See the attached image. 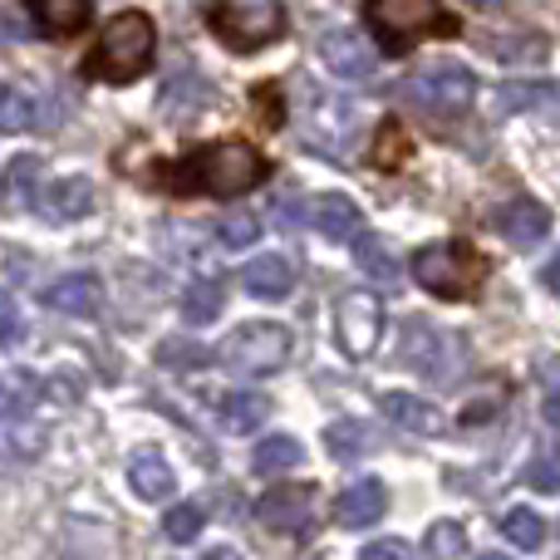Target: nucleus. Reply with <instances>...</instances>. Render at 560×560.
<instances>
[{"label": "nucleus", "instance_id": "1", "mask_svg": "<svg viewBox=\"0 0 560 560\" xmlns=\"http://www.w3.org/2000/svg\"><path fill=\"white\" fill-rule=\"evenodd\" d=\"M266 177V158L242 138L197 148L192 158H183L177 167H163L167 192H202V197H242Z\"/></svg>", "mask_w": 560, "mask_h": 560}, {"label": "nucleus", "instance_id": "2", "mask_svg": "<svg viewBox=\"0 0 560 560\" xmlns=\"http://www.w3.org/2000/svg\"><path fill=\"white\" fill-rule=\"evenodd\" d=\"M153 45H158V30L143 10H124L104 25L98 35L94 55H89V74L104 79V84H133L153 69Z\"/></svg>", "mask_w": 560, "mask_h": 560}, {"label": "nucleus", "instance_id": "3", "mask_svg": "<svg viewBox=\"0 0 560 560\" xmlns=\"http://www.w3.org/2000/svg\"><path fill=\"white\" fill-rule=\"evenodd\" d=\"M413 280L438 300H472L487 280V256L467 242H428L413 252Z\"/></svg>", "mask_w": 560, "mask_h": 560}, {"label": "nucleus", "instance_id": "4", "mask_svg": "<svg viewBox=\"0 0 560 560\" xmlns=\"http://www.w3.org/2000/svg\"><path fill=\"white\" fill-rule=\"evenodd\" d=\"M369 20H374V30H378L388 55H404V49L418 45V39L463 35V25H457L438 0H369Z\"/></svg>", "mask_w": 560, "mask_h": 560}, {"label": "nucleus", "instance_id": "5", "mask_svg": "<svg viewBox=\"0 0 560 560\" xmlns=\"http://www.w3.org/2000/svg\"><path fill=\"white\" fill-rule=\"evenodd\" d=\"M398 94L413 108H423L428 118H463L477 98V74L467 65H453V59H438V65H423L398 84Z\"/></svg>", "mask_w": 560, "mask_h": 560}, {"label": "nucleus", "instance_id": "6", "mask_svg": "<svg viewBox=\"0 0 560 560\" xmlns=\"http://www.w3.org/2000/svg\"><path fill=\"white\" fill-rule=\"evenodd\" d=\"M217 359H222L232 374H246V378L276 374V369H285V359H290V329L271 325V319L242 325V329H232V335L222 339Z\"/></svg>", "mask_w": 560, "mask_h": 560}, {"label": "nucleus", "instance_id": "7", "mask_svg": "<svg viewBox=\"0 0 560 560\" xmlns=\"http://www.w3.org/2000/svg\"><path fill=\"white\" fill-rule=\"evenodd\" d=\"M212 30L232 49L252 55V49H266L271 39H280V30H285V5H280V0H217Z\"/></svg>", "mask_w": 560, "mask_h": 560}, {"label": "nucleus", "instance_id": "8", "mask_svg": "<svg viewBox=\"0 0 560 560\" xmlns=\"http://www.w3.org/2000/svg\"><path fill=\"white\" fill-rule=\"evenodd\" d=\"M404 364L428 374L433 384H453L467 364V339H457L453 329H433L423 319H413L404 335Z\"/></svg>", "mask_w": 560, "mask_h": 560}, {"label": "nucleus", "instance_id": "9", "mask_svg": "<svg viewBox=\"0 0 560 560\" xmlns=\"http://www.w3.org/2000/svg\"><path fill=\"white\" fill-rule=\"evenodd\" d=\"M335 335L349 359H369L384 335V300L374 290H345L335 305Z\"/></svg>", "mask_w": 560, "mask_h": 560}, {"label": "nucleus", "instance_id": "10", "mask_svg": "<svg viewBox=\"0 0 560 560\" xmlns=\"http://www.w3.org/2000/svg\"><path fill=\"white\" fill-rule=\"evenodd\" d=\"M256 516H261L266 532H280V536L310 532V522H315V487H310V482L271 487V492L256 502Z\"/></svg>", "mask_w": 560, "mask_h": 560}, {"label": "nucleus", "instance_id": "11", "mask_svg": "<svg viewBox=\"0 0 560 560\" xmlns=\"http://www.w3.org/2000/svg\"><path fill=\"white\" fill-rule=\"evenodd\" d=\"M319 59H325V69L335 79H369L378 69V49L359 30H329L319 39Z\"/></svg>", "mask_w": 560, "mask_h": 560}, {"label": "nucleus", "instance_id": "12", "mask_svg": "<svg viewBox=\"0 0 560 560\" xmlns=\"http://www.w3.org/2000/svg\"><path fill=\"white\" fill-rule=\"evenodd\" d=\"M45 447H49L45 423H35V418H25V413H0V472L39 463Z\"/></svg>", "mask_w": 560, "mask_h": 560}, {"label": "nucleus", "instance_id": "13", "mask_svg": "<svg viewBox=\"0 0 560 560\" xmlns=\"http://www.w3.org/2000/svg\"><path fill=\"white\" fill-rule=\"evenodd\" d=\"M310 226H315L325 242H359V232H364V212H359V202H349L345 192H319L310 197Z\"/></svg>", "mask_w": 560, "mask_h": 560}, {"label": "nucleus", "instance_id": "14", "mask_svg": "<svg viewBox=\"0 0 560 560\" xmlns=\"http://www.w3.org/2000/svg\"><path fill=\"white\" fill-rule=\"evenodd\" d=\"M35 207H39V217H45V222H79V217L94 212V183H89V177H79V173L55 177V183L39 192Z\"/></svg>", "mask_w": 560, "mask_h": 560}, {"label": "nucleus", "instance_id": "15", "mask_svg": "<svg viewBox=\"0 0 560 560\" xmlns=\"http://www.w3.org/2000/svg\"><path fill=\"white\" fill-rule=\"evenodd\" d=\"M45 305H49V310H59V315L94 319L98 310H104V285H98V276H89V271L59 276L55 285L45 290Z\"/></svg>", "mask_w": 560, "mask_h": 560}, {"label": "nucleus", "instance_id": "16", "mask_svg": "<svg viewBox=\"0 0 560 560\" xmlns=\"http://www.w3.org/2000/svg\"><path fill=\"white\" fill-rule=\"evenodd\" d=\"M384 512H388V492H384V482H374V477H364V482L345 487V492L335 497V522L349 526V532L374 526Z\"/></svg>", "mask_w": 560, "mask_h": 560}, {"label": "nucleus", "instance_id": "17", "mask_svg": "<svg viewBox=\"0 0 560 560\" xmlns=\"http://www.w3.org/2000/svg\"><path fill=\"white\" fill-rule=\"evenodd\" d=\"M378 413L388 418V423L394 428H404V433H418V438H438L447 428V418L438 413L433 404H428V398H418V394H384L378 398Z\"/></svg>", "mask_w": 560, "mask_h": 560}, {"label": "nucleus", "instance_id": "18", "mask_svg": "<svg viewBox=\"0 0 560 560\" xmlns=\"http://www.w3.org/2000/svg\"><path fill=\"white\" fill-rule=\"evenodd\" d=\"M497 232L512 246H536L551 232V212H546L536 197H516V202H506L502 212H497Z\"/></svg>", "mask_w": 560, "mask_h": 560}, {"label": "nucleus", "instance_id": "19", "mask_svg": "<svg viewBox=\"0 0 560 560\" xmlns=\"http://www.w3.org/2000/svg\"><path fill=\"white\" fill-rule=\"evenodd\" d=\"M128 487H133L143 502H167V497L177 492V477L158 447H138L133 463H128Z\"/></svg>", "mask_w": 560, "mask_h": 560}, {"label": "nucleus", "instance_id": "20", "mask_svg": "<svg viewBox=\"0 0 560 560\" xmlns=\"http://www.w3.org/2000/svg\"><path fill=\"white\" fill-rule=\"evenodd\" d=\"M497 114H546L560 124V89L556 84H502Z\"/></svg>", "mask_w": 560, "mask_h": 560}, {"label": "nucleus", "instance_id": "21", "mask_svg": "<svg viewBox=\"0 0 560 560\" xmlns=\"http://www.w3.org/2000/svg\"><path fill=\"white\" fill-rule=\"evenodd\" d=\"M242 285L252 290L256 300H285L290 285H295V266H290L285 256H256L242 271Z\"/></svg>", "mask_w": 560, "mask_h": 560}, {"label": "nucleus", "instance_id": "22", "mask_svg": "<svg viewBox=\"0 0 560 560\" xmlns=\"http://www.w3.org/2000/svg\"><path fill=\"white\" fill-rule=\"evenodd\" d=\"M325 447L339 463H359V457H369L378 447V433L369 423H359V418H339V423L325 428Z\"/></svg>", "mask_w": 560, "mask_h": 560}, {"label": "nucleus", "instance_id": "23", "mask_svg": "<svg viewBox=\"0 0 560 560\" xmlns=\"http://www.w3.org/2000/svg\"><path fill=\"white\" fill-rule=\"evenodd\" d=\"M217 418H222V428L232 438H246V433H256V428L271 418V398L266 394H226Z\"/></svg>", "mask_w": 560, "mask_h": 560}, {"label": "nucleus", "instance_id": "24", "mask_svg": "<svg viewBox=\"0 0 560 560\" xmlns=\"http://www.w3.org/2000/svg\"><path fill=\"white\" fill-rule=\"evenodd\" d=\"M25 10L49 30V35H74L89 25V0H25Z\"/></svg>", "mask_w": 560, "mask_h": 560}, {"label": "nucleus", "instance_id": "25", "mask_svg": "<svg viewBox=\"0 0 560 560\" xmlns=\"http://www.w3.org/2000/svg\"><path fill=\"white\" fill-rule=\"evenodd\" d=\"M35 177H39V158H15V163L5 167V177H0V207L5 212H25V207H35Z\"/></svg>", "mask_w": 560, "mask_h": 560}, {"label": "nucleus", "instance_id": "26", "mask_svg": "<svg viewBox=\"0 0 560 560\" xmlns=\"http://www.w3.org/2000/svg\"><path fill=\"white\" fill-rule=\"evenodd\" d=\"M300 463H305V447H300V438H290V433L266 438V443L252 453V472H261V477L290 472V467H300Z\"/></svg>", "mask_w": 560, "mask_h": 560}, {"label": "nucleus", "instance_id": "27", "mask_svg": "<svg viewBox=\"0 0 560 560\" xmlns=\"http://www.w3.org/2000/svg\"><path fill=\"white\" fill-rule=\"evenodd\" d=\"M354 261H359V271H364L369 280H378V285H394V280H398V256L388 252L384 236H364V232H359Z\"/></svg>", "mask_w": 560, "mask_h": 560}, {"label": "nucleus", "instance_id": "28", "mask_svg": "<svg viewBox=\"0 0 560 560\" xmlns=\"http://www.w3.org/2000/svg\"><path fill=\"white\" fill-rule=\"evenodd\" d=\"M222 305H226L222 280H192L183 295V319L187 325H212V319L222 315Z\"/></svg>", "mask_w": 560, "mask_h": 560}, {"label": "nucleus", "instance_id": "29", "mask_svg": "<svg viewBox=\"0 0 560 560\" xmlns=\"http://www.w3.org/2000/svg\"><path fill=\"white\" fill-rule=\"evenodd\" d=\"M477 45H482L487 55L506 59V65H526V59L546 55V35H477Z\"/></svg>", "mask_w": 560, "mask_h": 560}, {"label": "nucleus", "instance_id": "30", "mask_svg": "<svg viewBox=\"0 0 560 560\" xmlns=\"http://www.w3.org/2000/svg\"><path fill=\"white\" fill-rule=\"evenodd\" d=\"M35 124V94L20 84H0V133H25Z\"/></svg>", "mask_w": 560, "mask_h": 560}, {"label": "nucleus", "instance_id": "31", "mask_svg": "<svg viewBox=\"0 0 560 560\" xmlns=\"http://www.w3.org/2000/svg\"><path fill=\"white\" fill-rule=\"evenodd\" d=\"M502 536L512 546H522V551H541L546 546V522L532 512V506H512V512L502 516Z\"/></svg>", "mask_w": 560, "mask_h": 560}, {"label": "nucleus", "instance_id": "32", "mask_svg": "<svg viewBox=\"0 0 560 560\" xmlns=\"http://www.w3.org/2000/svg\"><path fill=\"white\" fill-rule=\"evenodd\" d=\"M39 398H45V384L35 378V369H10L5 374V404L15 408V413H30Z\"/></svg>", "mask_w": 560, "mask_h": 560}, {"label": "nucleus", "instance_id": "33", "mask_svg": "<svg viewBox=\"0 0 560 560\" xmlns=\"http://www.w3.org/2000/svg\"><path fill=\"white\" fill-rule=\"evenodd\" d=\"M197 532H202V506H197V502H177L173 512L163 516V536H167V541L187 546V541H197Z\"/></svg>", "mask_w": 560, "mask_h": 560}, {"label": "nucleus", "instance_id": "34", "mask_svg": "<svg viewBox=\"0 0 560 560\" xmlns=\"http://www.w3.org/2000/svg\"><path fill=\"white\" fill-rule=\"evenodd\" d=\"M256 236H261V217H252V212H232V217H222V226H217V242L232 246V252L252 246Z\"/></svg>", "mask_w": 560, "mask_h": 560}, {"label": "nucleus", "instance_id": "35", "mask_svg": "<svg viewBox=\"0 0 560 560\" xmlns=\"http://www.w3.org/2000/svg\"><path fill=\"white\" fill-rule=\"evenodd\" d=\"M428 551H433L438 560H463L467 532L457 522H433V526H428Z\"/></svg>", "mask_w": 560, "mask_h": 560}, {"label": "nucleus", "instance_id": "36", "mask_svg": "<svg viewBox=\"0 0 560 560\" xmlns=\"http://www.w3.org/2000/svg\"><path fill=\"white\" fill-rule=\"evenodd\" d=\"M408 158V138H404V128L388 118L384 128H378V138H374V163L378 167H398Z\"/></svg>", "mask_w": 560, "mask_h": 560}, {"label": "nucleus", "instance_id": "37", "mask_svg": "<svg viewBox=\"0 0 560 560\" xmlns=\"http://www.w3.org/2000/svg\"><path fill=\"white\" fill-rule=\"evenodd\" d=\"M20 339H25V315H20L15 295L0 290V345H20Z\"/></svg>", "mask_w": 560, "mask_h": 560}, {"label": "nucleus", "instance_id": "38", "mask_svg": "<svg viewBox=\"0 0 560 560\" xmlns=\"http://www.w3.org/2000/svg\"><path fill=\"white\" fill-rule=\"evenodd\" d=\"M526 482H532L536 492H560V457L556 453L536 457V463L526 467Z\"/></svg>", "mask_w": 560, "mask_h": 560}, {"label": "nucleus", "instance_id": "39", "mask_svg": "<svg viewBox=\"0 0 560 560\" xmlns=\"http://www.w3.org/2000/svg\"><path fill=\"white\" fill-rule=\"evenodd\" d=\"M359 560H413V546L398 541V536H384V541H369Z\"/></svg>", "mask_w": 560, "mask_h": 560}, {"label": "nucleus", "instance_id": "40", "mask_svg": "<svg viewBox=\"0 0 560 560\" xmlns=\"http://www.w3.org/2000/svg\"><path fill=\"white\" fill-rule=\"evenodd\" d=\"M536 378H541V394L546 398H560V359H546Z\"/></svg>", "mask_w": 560, "mask_h": 560}, {"label": "nucleus", "instance_id": "41", "mask_svg": "<svg viewBox=\"0 0 560 560\" xmlns=\"http://www.w3.org/2000/svg\"><path fill=\"white\" fill-rule=\"evenodd\" d=\"M541 285H546V290H551V295L560 300V252H556V256H551V261H546V266H541Z\"/></svg>", "mask_w": 560, "mask_h": 560}, {"label": "nucleus", "instance_id": "42", "mask_svg": "<svg viewBox=\"0 0 560 560\" xmlns=\"http://www.w3.org/2000/svg\"><path fill=\"white\" fill-rule=\"evenodd\" d=\"M546 423H551L556 433H560V398H551V408H546Z\"/></svg>", "mask_w": 560, "mask_h": 560}, {"label": "nucleus", "instance_id": "43", "mask_svg": "<svg viewBox=\"0 0 560 560\" xmlns=\"http://www.w3.org/2000/svg\"><path fill=\"white\" fill-rule=\"evenodd\" d=\"M207 560H242V556H236V551H232V546H217V551H212V556H207Z\"/></svg>", "mask_w": 560, "mask_h": 560}, {"label": "nucleus", "instance_id": "44", "mask_svg": "<svg viewBox=\"0 0 560 560\" xmlns=\"http://www.w3.org/2000/svg\"><path fill=\"white\" fill-rule=\"evenodd\" d=\"M467 5H477V10H497L502 0H467Z\"/></svg>", "mask_w": 560, "mask_h": 560}, {"label": "nucleus", "instance_id": "45", "mask_svg": "<svg viewBox=\"0 0 560 560\" xmlns=\"http://www.w3.org/2000/svg\"><path fill=\"white\" fill-rule=\"evenodd\" d=\"M477 560H512V556H497V551H492V556H477Z\"/></svg>", "mask_w": 560, "mask_h": 560}]
</instances>
